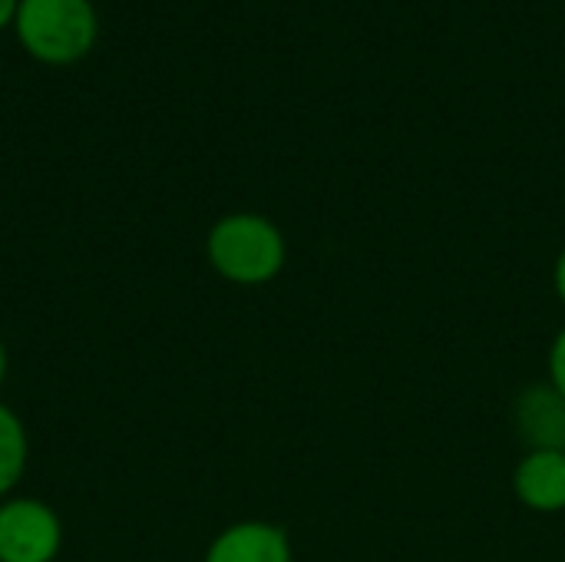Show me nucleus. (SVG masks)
<instances>
[{"label":"nucleus","instance_id":"f257e3e1","mask_svg":"<svg viewBox=\"0 0 565 562\" xmlns=\"http://www.w3.org/2000/svg\"><path fill=\"white\" fill-rule=\"evenodd\" d=\"M205 255L225 282L265 285L285 268V235L265 215L235 212L212 225Z\"/></svg>","mask_w":565,"mask_h":562},{"label":"nucleus","instance_id":"f03ea898","mask_svg":"<svg viewBox=\"0 0 565 562\" xmlns=\"http://www.w3.org/2000/svg\"><path fill=\"white\" fill-rule=\"evenodd\" d=\"M17 33L43 63H73L96 40V13L89 0H20Z\"/></svg>","mask_w":565,"mask_h":562},{"label":"nucleus","instance_id":"7ed1b4c3","mask_svg":"<svg viewBox=\"0 0 565 562\" xmlns=\"http://www.w3.org/2000/svg\"><path fill=\"white\" fill-rule=\"evenodd\" d=\"M63 550V523L56 510L36 497L0 500V562H56Z\"/></svg>","mask_w":565,"mask_h":562},{"label":"nucleus","instance_id":"20e7f679","mask_svg":"<svg viewBox=\"0 0 565 562\" xmlns=\"http://www.w3.org/2000/svg\"><path fill=\"white\" fill-rule=\"evenodd\" d=\"M205 562H291V543L281 527L245 520L225 527L209 543Z\"/></svg>","mask_w":565,"mask_h":562},{"label":"nucleus","instance_id":"39448f33","mask_svg":"<svg viewBox=\"0 0 565 562\" xmlns=\"http://www.w3.org/2000/svg\"><path fill=\"white\" fill-rule=\"evenodd\" d=\"M516 497L540 513L565 507V450H533L513 477Z\"/></svg>","mask_w":565,"mask_h":562},{"label":"nucleus","instance_id":"423d86ee","mask_svg":"<svg viewBox=\"0 0 565 562\" xmlns=\"http://www.w3.org/2000/svg\"><path fill=\"white\" fill-rule=\"evenodd\" d=\"M516 424L533 450H565V397L550 388H530L516 404Z\"/></svg>","mask_w":565,"mask_h":562},{"label":"nucleus","instance_id":"0eeeda50","mask_svg":"<svg viewBox=\"0 0 565 562\" xmlns=\"http://www.w3.org/2000/svg\"><path fill=\"white\" fill-rule=\"evenodd\" d=\"M30 437L13 407L0 404V500H7L26 474Z\"/></svg>","mask_w":565,"mask_h":562},{"label":"nucleus","instance_id":"6e6552de","mask_svg":"<svg viewBox=\"0 0 565 562\" xmlns=\"http://www.w3.org/2000/svg\"><path fill=\"white\" fill-rule=\"evenodd\" d=\"M550 374H553V388L565 397V331L556 338L553 354H550Z\"/></svg>","mask_w":565,"mask_h":562},{"label":"nucleus","instance_id":"1a4fd4ad","mask_svg":"<svg viewBox=\"0 0 565 562\" xmlns=\"http://www.w3.org/2000/svg\"><path fill=\"white\" fill-rule=\"evenodd\" d=\"M17 7H20L17 0H0V26L10 23V20L17 17Z\"/></svg>","mask_w":565,"mask_h":562},{"label":"nucleus","instance_id":"9d476101","mask_svg":"<svg viewBox=\"0 0 565 562\" xmlns=\"http://www.w3.org/2000/svg\"><path fill=\"white\" fill-rule=\"evenodd\" d=\"M556 291H559V298L565 301V252L559 255V262H556Z\"/></svg>","mask_w":565,"mask_h":562},{"label":"nucleus","instance_id":"9b49d317","mask_svg":"<svg viewBox=\"0 0 565 562\" xmlns=\"http://www.w3.org/2000/svg\"><path fill=\"white\" fill-rule=\"evenodd\" d=\"M7 368H10V358H7V348H3V341H0V388H3V381H7Z\"/></svg>","mask_w":565,"mask_h":562}]
</instances>
